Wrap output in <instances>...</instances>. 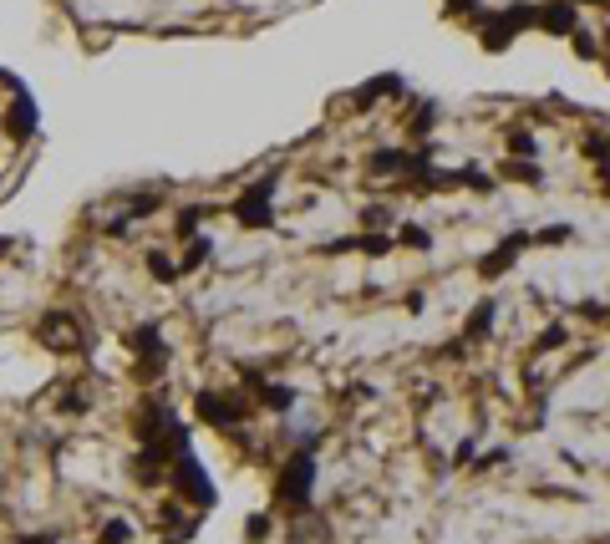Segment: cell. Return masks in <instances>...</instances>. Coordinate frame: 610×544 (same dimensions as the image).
<instances>
[{
    "label": "cell",
    "instance_id": "cell-1",
    "mask_svg": "<svg viewBox=\"0 0 610 544\" xmlns=\"http://www.w3.org/2000/svg\"><path fill=\"white\" fill-rule=\"evenodd\" d=\"M310 479H316V464H310V453H295V458H290V468L280 473V504L305 509V499H310Z\"/></svg>",
    "mask_w": 610,
    "mask_h": 544
},
{
    "label": "cell",
    "instance_id": "cell-2",
    "mask_svg": "<svg viewBox=\"0 0 610 544\" xmlns=\"http://www.w3.org/2000/svg\"><path fill=\"white\" fill-rule=\"evenodd\" d=\"M234 219H240L244 229H260V224H270V183H255V188L244 194L240 209H234Z\"/></svg>",
    "mask_w": 610,
    "mask_h": 544
},
{
    "label": "cell",
    "instance_id": "cell-3",
    "mask_svg": "<svg viewBox=\"0 0 610 544\" xmlns=\"http://www.w3.org/2000/svg\"><path fill=\"white\" fill-rule=\"evenodd\" d=\"M524 244H529V234H508V240L499 244L493 255H484V260H478V275H484V280H493V275H504L508 264L519 260V249H524Z\"/></svg>",
    "mask_w": 610,
    "mask_h": 544
},
{
    "label": "cell",
    "instance_id": "cell-4",
    "mask_svg": "<svg viewBox=\"0 0 610 544\" xmlns=\"http://www.w3.org/2000/svg\"><path fill=\"white\" fill-rule=\"evenodd\" d=\"M539 31L549 36H575V0H549L539 11Z\"/></svg>",
    "mask_w": 610,
    "mask_h": 544
},
{
    "label": "cell",
    "instance_id": "cell-5",
    "mask_svg": "<svg viewBox=\"0 0 610 544\" xmlns=\"http://www.w3.org/2000/svg\"><path fill=\"white\" fill-rule=\"evenodd\" d=\"M31 127H36V107H31V97H20L16 107H11V133H16V138H31Z\"/></svg>",
    "mask_w": 610,
    "mask_h": 544
},
{
    "label": "cell",
    "instance_id": "cell-6",
    "mask_svg": "<svg viewBox=\"0 0 610 544\" xmlns=\"http://www.w3.org/2000/svg\"><path fill=\"white\" fill-rule=\"evenodd\" d=\"M488 321H493V301H484L478 310H473V326H468V336H484Z\"/></svg>",
    "mask_w": 610,
    "mask_h": 544
},
{
    "label": "cell",
    "instance_id": "cell-7",
    "mask_svg": "<svg viewBox=\"0 0 610 544\" xmlns=\"http://www.w3.org/2000/svg\"><path fill=\"white\" fill-rule=\"evenodd\" d=\"M203 260H209V240H194V249L183 255V264H179V270H199Z\"/></svg>",
    "mask_w": 610,
    "mask_h": 544
},
{
    "label": "cell",
    "instance_id": "cell-8",
    "mask_svg": "<svg viewBox=\"0 0 610 544\" xmlns=\"http://www.w3.org/2000/svg\"><path fill=\"white\" fill-rule=\"evenodd\" d=\"M102 544H133V534H127V525H122V519H112V525H107V534H102Z\"/></svg>",
    "mask_w": 610,
    "mask_h": 544
},
{
    "label": "cell",
    "instance_id": "cell-9",
    "mask_svg": "<svg viewBox=\"0 0 610 544\" xmlns=\"http://www.w3.org/2000/svg\"><path fill=\"white\" fill-rule=\"evenodd\" d=\"M585 153H590V158H600V168H606V163H610V138H590Z\"/></svg>",
    "mask_w": 610,
    "mask_h": 544
},
{
    "label": "cell",
    "instance_id": "cell-10",
    "mask_svg": "<svg viewBox=\"0 0 610 544\" xmlns=\"http://www.w3.org/2000/svg\"><path fill=\"white\" fill-rule=\"evenodd\" d=\"M575 57H600V46H595V36H585V31H575Z\"/></svg>",
    "mask_w": 610,
    "mask_h": 544
},
{
    "label": "cell",
    "instance_id": "cell-11",
    "mask_svg": "<svg viewBox=\"0 0 610 544\" xmlns=\"http://www.w3.org/2000/svg\"><path fill=\"white\" fill-rule=\"evenodd\" d=\"M508 148H514V153H534V138H529L524 127H514V133H508Z\"/></svg>",
    "mask_w": 610,
    "mask_h": 544
},
{
    "label": "cell",
    "instance_id": "cell-12",
    "mask_svg": "<svg viewBox=\"0 0 610 544\" xmlns=\"http://www.w3.org/2000/svg\"><path fill=\"white\" fill-rule=\"evenodd\" d=\"M148 270H153L158 280H173V275H179V270H173V264L163 260V255H148Z\"/></svg>",
    "mask_w": 610,
    "mask_h": 544
},
{
    "label": "cell",
    "instance_id": "cell-13",
    "mask_svg": "<svg viewBox=\"0 0 610 544\" xmlns=\"http://www.w3.org/2000/svg\"><path fill=\"white\" fill-rule=\"evenodd\" d=\"M504 173H514V179H524V183L539 179V168H529V163H504Z\"/></svg>",
    "mask_w": 610,
    "mask_h": 544
},
{
    "label": "cell",
    "instance_id": "cell-14",
    "mask_svg": "<svg viewBox=\"0 0 610 544\" xmlns=\"http://www.w3.org/2000/svg\"><path fill=\"white\" fill-rule=\"evenodd\" d=\"M402 240L412 244V249H427V244H432V240L423 234V229H417V224H407V229H402Z\"/></svg>",
    "mask_w": 610,
    "mask_h": 544
},
{
    "label": "cell",
    "instance_id": "cell-15",
    "mask_svg": "<svg viewBox=\"0 0 610 544\" xmlns=\"http://www.w3.org/2000/svg\"><path fill=\"white\" fill-rule=\"evenodd\" d=\"M560 240H569V224H554V229L539 234V244H560Z\"/></svg>",
    "mask_w": 610,
    "mask_h": 544
},
{
    "label": "cell",
    "instance_id": "cell-16",
    "mask_svg": "<svg viewBox=\"0 0 610 544\" xmlns=\"http://www.w3.org/2000/svg\"><path fill=\"white\" fill-rule=\"evenodd\" d=\"M473 5H478V0H447V11H453V16H463V11H473Z\"/></svg>",
    "mask_w": 610,
    "mask_h": 544
},
{
    "label": "cell",
    "instance_id": "cell-17",
    "mask_svg": "<svg viewBox=\"0 0 610 544\" xmlns=\"http://www.w3.org/2000/svg\"><path fill=\"white\" fill-rule=\"evenodd\" d=\"M600 183H606V194H610V163H606V168H600Z\"/></svg>",
    "mask_w": 610,
    "mask_h": 544
},
{
    "label": "cell",
    "instance_id": "cell-18",
    "mask_svg": "<svg viewBox=\"0 0 610 544\" xmlns=\"http://www.w3.org/2000/svg\"><path fill=\"white\" fill-rule=\"evenodd\" d=\"M26 544H51V534H36V540H26Z\"/></svg>",
    "mask_w": 610,
    "mask_h": 544
},
{
    "label": "cell",
    "instance_id": "cell-19",
    "mask_svg": "<svg viewBox=\"0 0 610 544\" xmlns=\"http://www.w3.org/2000/svg\"><path fill=\"white\" fill-rule=\"evenodd\" d=\"M0 255H11V240H0Z\"/></svg>",
    "mask_w": 610,
    "mask_h": 544
},
{
    "label": "cell",
    "instance_id": "cell-20",
    "mask_svg": "<svg viewBox=\"0 0 610 544\" xmlns=\"http://www.w3.org/2000/svg\"><path fill=\"white\" fill-rule=\"evenodd\" d=\"M575 5H585V0H575ZM590 5H606V0H590Z\"/></svg>",
    "mask_w": 610,
    "mask_h": 544
},
{
    "label": "cell",
    "instance_id": "cell-21",
    "mask_svg": "<svg viewBox=\"0 0 610 544\" xmlns=\"http://www.w3.org/2000/svg\"><path fill=\"white\" fill-rule=\"evenodd\" d=\"M606 5H610V0H606Z\"/></svg>",
    "mask_w": 610,
    "mask_h": 544
}]
</instances>
